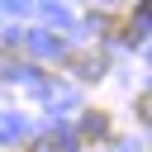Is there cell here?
<instances>
[{"label":"cell","instance_id":"cell-1","mask_svg":"<svg viewBox=\"0 0 152 152\" xmlns=\"http://www.w3.org/2000/svg\"><path fill=\"white\" fill-rule=\"evenodd\" d=\"M109 138H114V124H109V114L90 109V114L81 119V142H86V147H95V142H109Z\"/></svg>","mask_w":152,"mask_h":152},{"label":"cell","instance_id":"cell-2","mask_svg":"<svg viewBox=\"0 0 152 152\" xmlns=\"http://www.w3.org/2000/svg\"><path fill=\"white\" fill-rule=\"evenodd\" d=\"M66 71H81V81H95L104 71V52H66Z\"/></svg>","mask_w":152,"mask_h":152}]
</instances>
